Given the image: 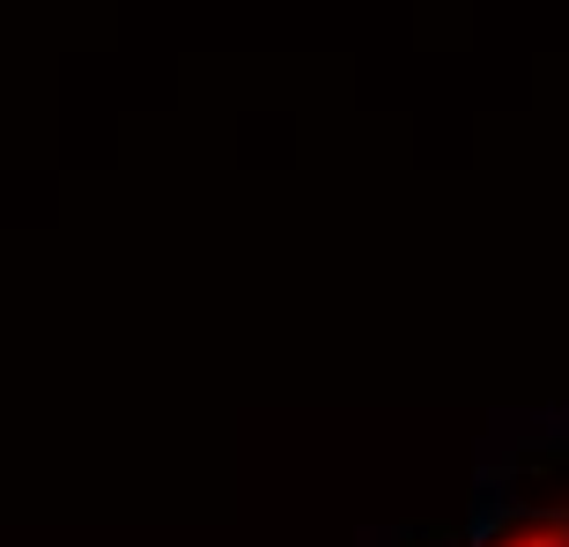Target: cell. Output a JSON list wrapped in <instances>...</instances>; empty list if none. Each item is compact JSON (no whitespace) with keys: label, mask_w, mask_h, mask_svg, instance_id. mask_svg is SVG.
Here are the masks:
<instances>
[{"label":"cell","mask_w":569,"mask_h":547,"mask_svg":"<svg viewBox=\"0 0 569 547\" xmlns=\"http://www.w3.org/2000/svg\"><path fill=\"white\" fill-rule=\"evenodd\" d=\"M496 547H562V540H555V526H540V533H526V540H496Z\"/></svg>","instance_id":"cell-1"},{"label":"cell","mask_w":569,"mask_h":547,"mask_svg":"<svg viewBox=\"0 0 569 547\" xmlns=\"http://www.w3.org/2000/svg\"><path fill=\"white\" fill-rule=\"evenodd\" d=\"M548 526H555V540H562V547H569V510H562V518H548Z\"/></svg>","instance_id":"cell-2"}]
</instances>
